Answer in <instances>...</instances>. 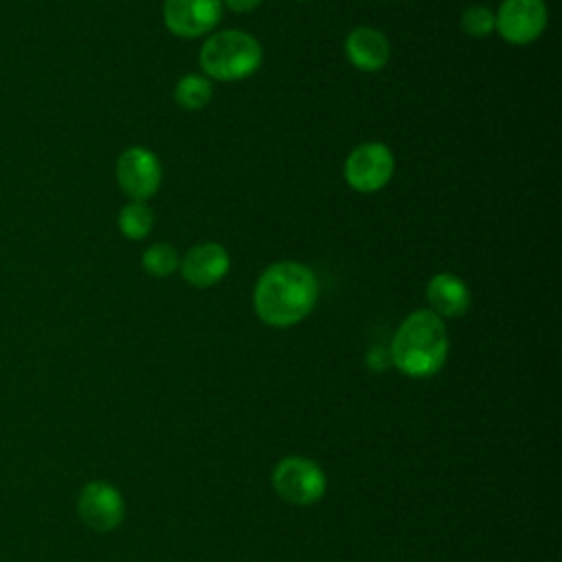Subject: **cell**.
Returning <instances> with one entry per match:
<instances>
[{"mask_svg":"<svg viewBox=\"0 0 562 562\" xmlns=\"http://www.w3.org/2000/svg\"><path fill=\"white\" fill-rule=\"evenodd\" d=\"M318 296L316 274L299 261L268 266L255 285L257 316L272 327H290L303 321Z\"/></svg>","mask_w":562,"mask_h":562,"instance_id":"cell-1","label":"cell"},{"mask_svg":"<svg viewBox=\"0 0 562 562\" xmlns=\"http://www.w3.org/2000/svg\"><path fill=\"white\" fill-rule=\"evenodd\" d=\"M389 356L404 375H435L448 356V331L441 316L430 310L408 314L393 336Z\"/></svg>","mask_w":562,"mask_h":562,"instance_id":"cell-2","label":"cell"},{"mask_svg":"<svg viewBox=\"0 0 562 562\" xmlns=\"http://www.w3.org/2000/svg\"><path fill=\"white\" fill-rule=\"evenodd\" d=\"M200 66L217 81H239L261 66V44L244 31H220L200 50Z\"/></svg>","mask_w":562,"mask_h":562,"instance_id":"cell-3","label":"cell"},{"mask_svg":"<svg viewBox=\"0 0 562 562\" xmlns=\"http://www.w3.org/2000/svg\"><path fill=\"white\" fill-rule=\"evenodd\" d=\"M272 485L283 501L292 505H312L325 494L327 479L321 465L312 459L285 457L272 472Z\"/></svg>","mask_w":562,"mask_h":562,"instance_id":"cell-4","label":"cell"},{"mask_svg":"<svg viewBox=\"0 0 562 562\" xmlns=\"http://www.w3.org/2000/svg\"><path fill=\"white\" fill-rule=\"evenodd\" d=\"M393 154L382 143H362L345 160V180L360 193L382 189L393 176Z\"/></svg>","mask_w":562,"mask_h":562,"instance_id":"cell-5","label":"cell"},{"mask_svg":"<svg viewBox=\"0 0 562 562\" xmlns=\"http://www.w3.org/2000/svg\"><path fill=\"white\" fill-rule=\"evenodd\" d=\"M547 26L544 0H503L494 13V29L509 44L525 46L542 35Z\"/></svg>","mask_w":562,"mask_h":562,"instance_id":"cell-6","label":"cell"},{"mask_svg":"<svg viewBox=\"0 0 562 562\" xmlns=\"http://www.w3.org/2000/svg\"><path fill=\"white\" fill-rule=\"evenodd\" d=\"M116 180L134 202H145L160 187V160L145 147H127L116 160Z\"/></svg>","mask_w":562,"mask_h":562,"instance_id":"cell-7","label":"cell"},{"mask_svg":"<svg viewBox=\"0 0 562 562\" xmlns=\"http://www.w3.org/2000/svg\"><path fill=\"white\" fill-rule=\"evenodd\" d=\"M77 512L90 529L112 531L123 520L125 503L121 492L114 485L105 481H90L88 485H83L79 494Z\"/></svg>","mask_w":562,"mask_h":562,"instance_id":"cell-8","label":"cell"},{"mask_svg":"<svg viewBox=\"0 0 562 562\" xmlns=\"http://www.w3.org/2000/svg\"><path fill=\"white\" fill-rule=\"evenodd\" d=\"M165 24L180 37L209 33L222 20V0H165Z\"/></svg>","mask_w":562,"mask_h":562,"instance_id":"cell-9","label":"cell"},{"mask_svg":"<svg viewBox=\"0 0 562 562\" xmlns=\"http://www.w3.org/2000/svg\"><path fill=\"white\" fill-rule=\"evenodd\" d=\"M231 268L228 252L222 244L204 241L193 246L180 263L182 277L195 288H211L224 279Z\"/></svg>","mask_w":562,"mask_h":562,"instance_id":"cell-10","label":"cell"},{"mask_svg":"<svg viewBox=\"0 0 562 562\" xmlns=\"http://www.w3.org/2000/svg\"><path fill=\"white\" fill-rule=\"evenodd\" d=\"M345 53L356 68L373 72L386 66L391 48L384 33L371 26H358L347 35Z\"/></svg>","mask_w":562,"mask_h":562,"instance_id":"cell-11","label":"cell"},{"mask_svg":"<svg viewBox=\"0 0 562 562\" xmlns=\"http://www.w3.org/2000/svg\"><path fill=\"white\" fill-rule=\"evenodd\" d=\"M426 299L432 307L430 312H435L437 316H446V318H457V316L465 314L470 307V301H472L468 285L450 272H439L428 281Z\"/></svg>","mask_w":562,"mask_h":562,"instance_id":"cell-12","label":"cell"},{"mask_svg":"<svg viewBox=\"0 0 562 562\" xmlns=\"http://www.w3.org/2000/svg\"><path fill=\"white\" fill-rule=\"evenodd\" d=\"M213 94V86L209 81L206 75H198V72H189L184 75L173 90V99L180 108L184 110H200L211 101Z\"/></svg>","mask_w":562,"mask_h":562,"instance_id":"cell-13","label":"cell"},{"mask_svg":"<svg viewBox=\"0 0 562 562\" xmlns=\"http://www.w3.org/2000/svg\"><path fill=\"white\" fill-rule=\"evenodd\" d=\"M154 226V213L145 202H130L119 213V228L127 239H143Z\"/></svg>","mask_w":562,"mask_h":562,"instance_id":"cell-14","label":"cell"},{"mask_svg":"<svg viewBox=\"0 0 562 562\" xmlns=\"http://www.w3.org/2000/svg\"><path fill=\"white\" fill-rule=\"evenodd\" d=\"M180 266L176 248L169 244H154L143 252V268L151 277H169Z\"/></svg>","mask_w":562,"mask_h":562,"instance_id":"cell-15","label":"cell"},{"mask_svg":"<svg viewBox=\"0 0 562 562\" xmlns=\"http://www.w3.org/2000/svg\"><path fill=\"white\" fill-rule=\"evenodd\" d=\"M461 31L470 37H485L494 31V13L485 4H472L461 13Z\"/></svg>","mask_w":562,"mask_h":562,"instance_id":"cell-16","label":"cell"},{"mask_svg":"<svg viewBox=\"0 0 562 562\" xmlns=\"http://www.w3.org/2000/svg\"><path fill=\"white\" fill-rule=\"evenodd\" d=\"M228 9H233L235 13H248L252 9H257L263 0H224Z\"/></svg>","mask_w":562,"mask_h":562,"instance_id":"cell-17","label":"cell"}]
</instances>
